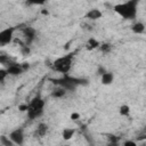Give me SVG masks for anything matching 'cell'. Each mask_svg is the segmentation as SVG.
<instances>
[{
    "instance_id": "277c9868",
    "label": "cell",
    "mask_w": 146,
    "mask_h": 146,
    "mask_svg": "<svg viewBox=\"0 0 146 146\" xmlns=\"http://www.w3.org/2000/svg\"><path fill=\"white\" fill-rule=\"evenodd\" d=\"M9 139L15 145H22L24 143V131L22 128H17L9 133Z\"/></svg>"
},
{
    "instance_id": "d6986e66",
    "label": "cell",
    "mask_w": 146,
    "mask_h": 146,
    "mask_svg": "<svg viewBox=\"0 0 146 146\" xmlns=\"http://www.w3.org/2000/svg\"><path fill=\"white\" fill-rule=\"evenodd\" d=\"M99 49L103 51V52H110L111 51V44L110 43H104V44H100L99 46Z\"/></svg>"
},
{
    "instance_id": "9a60e30c",
    "label": "cell",
    "mask_w": 146,
    "mask_h": 146,
    "mask_svg": "<svg viewBox=\"0 0 146 146\" xmlns=\"http://www.w3.org/2000/svg\"><path fill=\"white\" fill-rule=\"evenodd\" d=\"M87 49L88 50H94V49H96V48H99V46H100V43L96 40V39H94V38H90L88 41H87Z\"/></svg>"
},
{
    "instance_id": "5b68a950",
    "label": "cell",
    "mask_w": 146,
    "mask_h": 146,
    "mask_svg": "<svg viewBox=\"0 0 146 146\" xmlns=\"http://www.w3.org/2000/svg\"><path fill=\"white\" fill-rule=\"evenodd\" d=\"M6 71H7V73H8V75H14V76H16V75L22 74L25 70H24V67H23L22 64H18V63L15 62L13 65L8 66V67L6 68Z\"/></svg>"
},
{
    "instance_id": "6da1fadb",
    "label": "cell",
    "mask_w": 146,
    "mask_h": 146,
    "mask_svg": "<svg viewBox=\"0 0 146 146\" xmlns=\"http://www.w3.org/2000/svg\"><path fill=\"white\" fill-rule=\"evenodd\" d=\"M138 0H129L122 3H117L113 7L114 11L124 19H133L137 15Z\"/></svg>"
},
{
    "instance_id": "ffe728a7",
    "label": "cell",
    "mask_w": 146,
    "mask_h": 146,
    "mask_svg": "<svg viewBox=\"0 0 146 146\" xmlns=\"http://www.w3.org/2000/svg\"><path fill=\"white\" fill-rule=\"evenodd\" d=\"M7 75H8V73H7L6 68L0 67V82H3V81H5V79L7 78Z\"/></svg>"
},
{
    "instance_id": "cb8c5ba5",
    "label": "cell",
    "mask_w": 146,
    "mask_h": 146,
    "mask_svg": "<svg viewBox=\"0 0 146 146\" xmlns=\"http://www.w3.org/2000/svg\"><path fill=\"white\" fill-rule=\"evenodd\" d=\"M107 146H117V143H110Z\"/></svg>"
},
{
    "instance_id": "7c38bea8",
    "label": "cell",
    "mask_w": 146,
    "mask_h": 146,
    "mask_svg": "<svg viewBox=\"0 0 146 146\" xmlns=\"http://www.w3.org/2000/svg\"><path fill=\"white\" fill-rule=\"evenodd\" d=\"M132 32L136 33V34H141L145 32V24L141 23V22H136L133 25H132Z\"/></svg>"
},
{
    "instance_id": "ac0fdd59",
    "label": "cell",
    "mask_w": 146,
    "mask_h": 146,
    "mask_svg": "<svg viewBox=\"0 0 146 146\" xmlns=\"http://www.w3.org/2000/svg\"><path fill=\"white\" fill-rule=\"evenodd\" d=\"M0 141H1V144H2L3 146H13V145H14L13 141L9 139V137H7V136H5V135L0 136Z\"/></svg>"
},
{
    "instance_id": "8992f818",
    "label": "cell",
    "mask_w": 146,
    "mask_h": 146,
    "mask_svg": "<svg viewBox=\"0 0 146 146\" xmlns=\"http://www.w3.org/2000/svg\"><path fill=\"white\" fill-rule=\"evenodd\" d=\"M43 107H44V100L40 96L34 97L29 104V108H32L35 111H43Z\"/></svg>"
},
{
    "instance_id": "e0dca14e",
    "label": "cell",
    "mask_w": 146,
    "mask_h": 146,
    "mask_svg": "<svg viewBox=\"0 0 146 146\" xmlns=\"http://www.w3.org/2000/svg\"><path fill=\"white\" fill-rule=\"evenodd\" d=\"M65 94H66V90L59 87L58 89H56V90H54L51 95H52V97H55V98H60V97H63V96H65Z\"/></svg>"
},
{
    "instance_id": "9c48e42d",
    "label": "cell",
    "mask_w": 146,
    "mask_h": 146,
    "mask_svg": "<svg viewBox=\"0 0 146 146\" xmlns=\"http://www.w3.org/2000/svg\"><path fill=\"white\" fill-rule=\"evenodd\" d=\"M113 80H114V75H113V73H111V72H104V73H102L100 81H102V83H103L104 86H108V84H111V83L113 82Z\"/></svg>"
},
{
    "instance_id": "52a82bcc",
    "label": "cell",
    "mask_w": 146,
    "mask_h": 146,
    "mask_svg": "<svg viewBox=\"0 0 146 146\" xmlns=\"http://www.w3.org/2000/svg\"><path fill=\"white\" fill-rule=\"evenodd\" d=\"M23 34L25 36L26 46H27V44H30L34 40V38H35V30L33 27H31V26H26V27L23 29Z\"/></svg>"
},
{
    "instance_id": "4fadbf2b",
    "label": "cell",
    "mask_w": 146,
    "mask_h": 146,
    "mask_svg": "<svg viewBox=\"0 0 146 146\" xmlns=\"http://www.w3.org/2000/svg\"><path fill=\"white\" fill-rule=\"evenodd\" d=\"M74 133H75V129L74 128H65L62 131V137L65 140H70L74 136Z\"/></svg>"
},
{
    "instance_id": "44dd1931",
    "label": "cell",
    "mask_w": 146,
    "mask_h": 146,
    "mask_svg": "<svg viewBox=\"0 0 146 146\" xmlns=\"http://www.w3.org/2000/svg\"><path fill=\"white\" fill-rule=\"evenodd\" d=\"M123 146H137V143L133 140H127V141H124Z\"/></svg>"
},
{
    "instance_id": "30bf717a",
    "label": "cell",
    "mask_w": 146,
    "mask_h": 146,
    "mask_svg": "<svg viewBox=\"0 0 146 146\" xmlns=\"http://www.w3.org/2000/svg\"><path fill=\"white\" fill-rule=\"evenodd\" d=\"M48 132V125L46 123H40L35 130V136L38 137H44Z\"/></svg>"
},
{
    "instance_id": "603a6c76",
    "label": "cell",
    "mask_w": 146,
    "mask_h": 146,
    "mask_svg": "<svg viewBox=\"0 0 146 146\" xmlns=\"http://www.w3.org/2000/svg\"><path fill=\"white\" fill-rule=\"evenodd\" d=\"M79 116H80V115H79L78 113H73V114L71 115V119H72V120H76Z\"/></svg>"
},
{
    "instance_id": "7402d4cb",
    "label": "cell",
    "mask_w": 146,
    "mask_h": 146,
    "mask_svg": "<svg viewBox=\"0 0 146 146\" xmlns=\"http://www.w3.org/2000/svg\"><path fill=\"white\" fill-rule=\"evenodd\" d=\"M19 111H22V112L27 111V105H21V106H19Z\"/></svg>"
},
{
    "instance_id": "7a4b0ae2",
    "label": "cell",
    "mask_w": 146,
    "mask_h": 146,
    "mask_svg": "<svg viewBox=\"0 0 146 146\" xmlns=\"http://www.w3.org/2000/svg\"><path fill=\"white\" fill-rule=\"evenodd\" d=\"M73 59H74V56L73 54H67V55H64L57 59L54 60L52 65H51V68L56 72H59L62 74H67L68 71L71 70L72 67V64H73Z\"/></svg>"
},
{
    "instance_id": "2e32d148",
    "label": "cell",
    "mask_w": 146,
    "mask_h": 146,
    "mask_svg": "<svg viewBox=\"0 0 146 146\" xmlns=\"http://www.w3.org/2000/svg\"><path fill=\"white\" fill-rule=\"evenodd\" d=\"M119 114L121 116H129V114H130L129 105H121L120 108H119Z\"/></svg>"
},
{
    "instance_id": "8fae6325",
    "label": "cell",
    "mask_w": 146,
    "mask_h": 146,
    "mask_svg": "<svg viewBox=\"0 0 146 146\" xmlns=\"http://www.w3.org/2000/svg\"><path fill=\"white\" fill-rule=\"evenodd\" d=\"M14 63H15V60L10 56H8V55H0V64H2L3 66H6V68L8 66L13 65Z\"/></svg>"
},
{
    "instance_id": "3957f363",
    "label": "cell",
    "mask_w": 146,
    "mask_h": 146,
    "mask_svg": "<svg viewBox=\"0 0 146 146\" xmlns=\"http://www.w3.org/2000/svg\"><path fill=\"white\" fill-rule=\"evenodd\" d=\"M14 32H15L14 27H6V29L1 30L0 31V46L9 44L13 41Z\"/></svg>"
},
{
    "instance_id": "ba28073f",
    "label": "cell",
    "mask_w": 146,
    "mask_h": 146,
    "mask_svg": "<svg viewBox=\"0 0 146 146\" xmlns=\"http://www.w3.org/2000/svg\"><path fill=\"white\" fill-rule=\"evenodd\" d=\"M103 17V13L97 9V8H92V9H89L88 13L86 14V18L90 19V21H97L99 18Z\"/></svg>"
},
{
    "instance_id": "5bb4252c",
    "label": "cell",
    "mask_w": 146,
    "mask_h": 146,
    "mask_svg": "<svg viewBox=\"0 0 146 146\" xmlns=\"http://www.w3.org/2000/svg\"><path fill=\"white\" fill-rule=\"evenodd\" d=\"M26 113H27V117H29L30 120H34V119L39 117L40 115H42L43 111H35V110L29 108V105H27V111H26Z\"/></svg>"
}]
</instances>
